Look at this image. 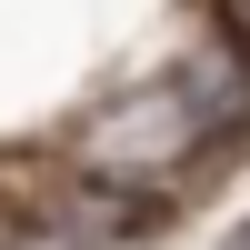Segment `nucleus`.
<instances>
[{
  "label": "nucleus",
  "mask_w": 250,
  "mask_h": 250,
  "mask_svg": "<svg viewBox=\"0 0 250 250\" xmlns=\"http://www.w3.org/2000/svg\"><path fill=\"white\" fill-rule=\"evenodd\" d=\"M0 250H80L70 230H50V220H30V230H20V240H0Z\"/></svg>",
  "instance_id": "2"
},
{
  "label": "nucleus",
  "mask_w": 250,
  "mask_h": 250,
  "mask_svg": "<svg viewBox=\"0 0 250 250\" xmlns=\"http://www.w3.org/2000/svg\"><path fill=\"white\" fill-rule=\"evenodd\" d=\"M80 180H110V190H160V170H190L200 150H220L210 110H200L190 90H180L170 70L130 80V90H110L90 120H80Z\"/></svg>",
  "instance_id": "1"
},
{
  "label": "nucleus",
  "mask_w": 250,
  "mask_h": 250,
  "mask_svg": "<svg viewBox=\"0 0 250 250\" xmlns=\"http://www.w3.org/2000/svg\"><path fill=\"white\" fill-rule=\"evenodd\" d=\"M220 250H250V220H240V230H230V240H220Z\"/></svg>",
  "instance_id": "3"
}]
</instances>
